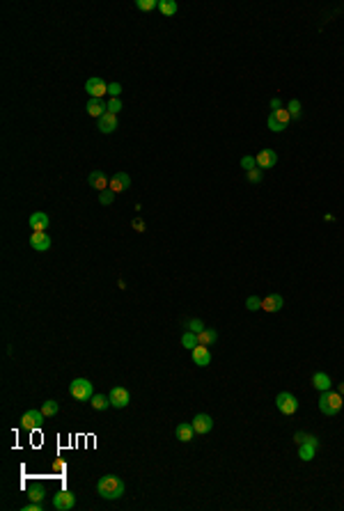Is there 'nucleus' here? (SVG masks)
<instances>
[{
    "instance_id": "22",
    "label": "nucleus",
    "mask_w": 344,
    "mask_h": 511,
    "mask_svg": "<svg viewBox=\"0 0 344 511\" xmlns=\"http://www.w3.org/2000/svg\"><path fill=\"white\" fill-rule=\"evenodd\" d=\"M216 340H218L216 328H204L202 332H198V344H202V346H211V344H216Z\"/></svg>"
},
{
    "instance_id": "4",
    "label": "nucleus",
    "mask_w": 344,
    "mask_h": 511,
    "mask_svg": "<svg viewBox=\"0 0 344 511\" xmlns=\"http://www.w3.org/2000/svg\"><path fill=\"white\" fill-rule=\"evenodd\" d=\"M289 120H292V115H289L287 108H280V110H271V115H269V120H266V126L273 131V133H282V131L287 129Z\"/></svg>"
},
{
    "instance_id": "31",
    "label": "nucleus",
    "mask_w": 344,
    "mask_h": 511,
    "mask_svg": "<svg viewBox=\"0 0 344 511\" xmlns=\"http://www.w3.org/2000/svg\"><path fill=\"white\" fill-rule=\"evenodd\" d=\"M241 168H243L245 172H250V170L257 168V161H255V156H243V159H241Z\"/></svg>"
},
{
    "instance_id": "14",
    "label": "nucleus",
    "mask_w": 344,
    "mask_h": 511,
    "mask_svg": "<svg viewBox=\"0 0 344 511\" xmlns=\"http://www.w3.org/2000/svg\"><path fill=\"white\" fill-rule=\"evenodd\" d=\"M284 305V298L280 293H269L266 298H262V312H280Z\"/></svg>"
},
{
    "instance_id": "7",
    "label": "nucleus",
    "mask_w": 344,
    "mask_h": 511,
    "mask_svg": "<svg viewBox=\"0 0 344 511\" xmlns=\"http://www.w3.org/2000/svg\"><path fill=\"white\" fill-rule=\"evenodd\" d=\"M85 92L90 94V99H103V96L108 94V85L103 78L92 76V78H87V83H85Z\"/></svg>"
},
{
    "instance_id": "8",
    "label": "nucleus",
    "mask_w": 344,
    "mask_h": 511,
    "mask_svg": "<svg viewBox=\"0 0 344 511\" xmlns=\"http://www.w3.org/2000/svg\"><path fill=\"white\" fill-rule=\"evenodd\" d=\"M53 507L58 511H69L76 507V495L71 490H60V493L53 495Z\"/></svg>"
},
{
    "instance_id": "42",
    "label": "nucleus",
    "mask_w": 344,
    "mask_h": 511,
    "mask_svg": "<svg viewBox=\"0 0 344 511\" xmlns=\"http://www.w3.org/2000/svg\"><path fill=\"white\" fill-rule=\"evenodd\" d=\"M133 227L138 229V232H145V223H140V218H138L136 223H133Z\"/></svg>"
},
{
    "instance_id": "20",
    "label": "nucleus",
    "mask_w": 344,
    "mask_h": 511,
    "mask_svg": "<svg viewBox=\"0 0 344 511\" xmlns=\"http://www.w3.org/2000/svg\"><path fill=\"white\" fill-rule=\"evenodd\" d=\"M85 110H87V115L97 117V120L108 112L106 110V101H103V99H87V108H85Z\"/></svg>"
},
{
    "instance_id": "39",
    "label": "nucleus",
    "mask_w": 344,
    "mask_h": 511,
    "mask_svg": "<svg viewBox=\"0 0 344 511\" xmlns=\"http://www.w3.org/2000/svg\"><path fill=\"white\" fill-rule=\"evenodd\" d=\"M23 511H44V504L42 502H30L23 507Z\"/></svg>"
},
{
    "instance_id": "11",
    "label": "nucleus",
    "mask_w": 344,
    "mask_h": 511,
    "mask_svg": "<svg viewBox=\"0 0 344 511\" xmlns=\"http://www.w3.org/2000/svg\"><path fill=\"white\" fill-rule=\"evenodd\" d=\"M255 161H257L259 170H271L273 165L278 163V154H275L273 149H262L257 156H255Z\"/></svg>"
},
{
    "instance_id": "36",
    "label": "nucleus",
    "mask_w": 344,
    "mask_h": 511,
    "mask_svg": "<svg viewBox=\"0 0 344 511\" xmlns=\"http://www.w3.org/2000/svg\"><path fill=\"white\" fill-rule=\"evenodd\" d=\"M106 110L112 112V115H117V112L122 110V101H120V99H110V101L106 103Z\"/></svg>"
},
{
    "instance_id": "19",
    "label": "nucleus",
    "mask_w": 344,
    "mask_h": 511,
    "mask_svg": "<svg viewBox=\"0 0 344 511\" xmlns=\"http://www.w3.org/2000/svg\"><path fill=\"white\" fill-rule=\"evenodd\" d=\"M175 436H177V440H181V443H190V440L195 438L193 424H188V422H181V424L175 429Z\"/></svg>"
},
{
    "instance_id": "21",
    "label": "nucleus",
    "mask_w": 344,
    "mask_h": 511,
    "mask_svg": "<svg viewBox=\"0 0 344 511\" xmlns=\"http://www.w3.org/2000/svg\"><path fill=\"white\" fill-rule=\"evenodd\" d=\"M312 385L317 387L319 392H326V390H331L333 387V381H331V376H328L326 371H317V374L312 376Z\"/></svg>"
},
{
    "instance_id": "37",
    "label": "nucleus",
    "mask_w": 344,
    "mask_h": 511,
    "mask_svg": "<svg viewBox=\"0 0 344 511\" xmlns=\"http://www.w3.org/2000/svg\"><path fill=\"white\" fill-rule=\"evenodd\" d=\"M186 328H188V330H193V332H202L204 330V323L200 321V319H190V321L186 323Z\"/></svg>"
},
{
    "instance_id": "24",
    "label": "nucleus",
    "mask_w": 344,
    "mask_h": 511,
    "mask_svg": "<svg viewBox=\"0 0 344 511\" xmlns=\"http://www.w3.org/2000/svg\"><path fill=\"white\" fill-rule=\"evenodd\" d=\"M159 9H161V14H165V16H175L177 9H179V5H177L175 0H159Z\"/></svg>"
},
{
    "instance_id": "9",
    "label": "nucleus",
    "mask_w": 344,
    "mask_h": 511,
    "mask_svg": "<svg viewBox=\"0 0 344 511\" xmlns=\"http://www.w3.org/2000/svg\"><path fill=\"white\" fill-rule=\"evenodd\" d=\"M108 399H110L112 408H126V406H129V401H131V395H129V390H126V387L117 385V387H112V390H110Z\"/></svg>"
},
{
    "instance_id": "16",
    "label": "nucleus",
    "mask_w": 344,
    "mask_h": 511,
    "mask_svg": "<svg viewBox=\"0 0 344 511\" xmlns=\"http://www.w3.org/2000/svg\"><path fill=\"white\" fill-rule=\"evenodd\" d=\"M131 186V176L126 174V172H117V174L110 176V186L108 188L112 190V193H122V190H126Z\"/></svg>"
},
{
    "instance_id": "26",
    "label": "nucleus",
    "mask_w": 344,
    "mask_h": 511,
    "mask_svg": "<svg viewBox=\"0 0 344 511\" xmlns=\"http://www.w3.org/2000/svg\"><path fill=\"white\" fill-rule=\"evenodd\" d=\"M90 404H92V408H94V410H106L108 406H110V399H106L103 395H94L90 399Z\"/></svg>"
},
{
    "instance_id": "38",
    "label": "nucleus",
    "mask_w": 344,
    "mask_h": 511,
    "mask_svg": "<svg viewBox=\"0 0 344 511\" xmlns=\"http://www.w3.org/2000/svg\"><path fill=\"white\" fill-rule=\"evenodd\" d=\"M308 438H310V434H303V431H296V434H294V440H296V445L308 443Z\"/></svg>"
},
{
    "instance_id": "17",
    "label": "nucleus",
    "mask_w": 344,
    "mask_h": 511,
    "mask_svg": "<svg viewBox=\"0 0 344 511\" xmlns=\"http://www.w3.org/2000/svg\"><path fill=\"white\" fill-rule=\"evenodd\" d=\"M30 248L37 250V252H46L51 248V237L46 232H32L30 237Z\"/></svg>"
},
{
    "instance_id": "28",
    "label": "nucleus",
    "mask_w": 344,
    "mask_h": 511,
    "mask_svg": "<svg viewBox=\"0 0 344 511\" xmlns=\"http://www.w3.org/2000/svg\"><path fill=\"white\" fill-rule=\"evenodd\" d=\"M28 498H30V502H42V500L46 498V493H44L42 486H30V488H28Z\"/></svg>"
},
{
    "instance_id": "10",
    "label": "nucleus",
    "mask_w": 344,
    "mask_h": 511,
    "mask_svg": "<svg viewBox=\"0 0 344 511\" xmlns=\"http://www.w3.org/2000/svg\"><path fill=\"white\" fill-rule=\"evenodd\" d=\"M193 429H195V434L198 436H202V434H209L211 429H214V420H211V415H206V412H198V415L193 417Z\"/></svg>"
},
{
    "instance_id": "29",
    "label": "nucleus",
    "mask_w": 344,
    "mask_h": 511,
    "mask_svg": "<svg viewBox=\"0 0 344 511\" xmlns=\"http://www.w3.org/2000/svg\"><path fill=\"white\" fill-rule=\"evenodd\" d=\"M136 7L142 12H151V9H159V0H136Z\"/></svg>"
},
{
    "instance_id": "15",
    "label": "nucleus",
    "mask_w": 344,
    "mask_h": 511,
    "mask_svg": "<svg viewBox=\"0 0 344 511\" xmlns=\"http://www.w3.org/2000/svg\"><path fill=\"white\" fill-rule=\"evenodd\" d=\"M97 129L101 131V133H115L117 129V115H112V112H106V115H101L99 120H97Z\"/></svg>"
},
{
    "instance_id": "1",
    "label": "nucleus",
    "mask_w": 344,
    "mask_h": 511,
    "mask_svg": "<svg viewBox=\"0 0 344 511\" xmlns=\"http://www.w3.org/2000/svg\"><path fill=\"white\" fill-rule=\"evenodd\" d=\"M97 493L103 500H120L124 495V481L115 477V475H106V477L97 481Z\"/></svg>"
},
{
    "instance_id": "13",
    "label": "nucleus",
    "mask_w": 344,
    "mask_h": 511,
    "mask_svg": "<svg viewBox=\"0 0 344 511\" xmlns=\"http://www.w3.org/2000/svg\"><path fill=\"white\" fill-rule=\"evenodd\" d=\"M87 184H90L94 190H99V193H101V190H108V186H110V179H108V176L103 174L101 170H92L90 176H87Z\"/></svg>"
},
{
    "instance_id": "32",
    "label": "nucleus",
    "mask_w": 344,
    "mask_h": 511,
    "mask_svg": "<svg viewBox=\"0 0 344 511\" xmlns=\"http://www.w3.org/2000/svg\"><path fill=\"white\" fill-rule=\"evenodd\" d=\"M112 200H115V193H112L110 188H108V190H101V193H99V202H101L103 206L112 204Z\"/></svg>"
},
{
    "instance_id": "2",
    "label": "nucleus",
    "mask_w": 344,
    "mask_h": 511,
    "mask_svg": "<svg viewBox=\"0 0 344 511\" xmlns=\"http://www.w3.org/2000/svg\"><path fill=\"white\" fill-rule=\"evenodd\" d=\"M344 406V399L340 392H333V390H326L321 392V397H319V410L323 412V415H337V412L342 410Z\"/></svg>"
},
{
    "instance_id": "23",
    "label": "nucleus",
    "mask_w": 344,
    "mask_h": 511,
    "mask_svg": "<svg viewBox=\"0 0 344 511\" xmlns=\"http://www.w3.org/2000/svg\"><path fill=\"white\" fill-rule=\"evenodd\" d=\"M314 454H317V445H312V443L298 445V459L301 461H312Z\"/></svg>"
},
{
    "instance_id": "30",
    "label": "nucleus",
    "mask_w": 344,
    "mask_h": 511,
    "mask_svg": "<svg viewBox=\"0 0 344 511\" xmlns=\"http://www.w3.org/2000/svg\"><path fill=\"white\" fill-rule=\"evenodd\" d=\"M287 110H289V115H292V120H298V117H301V101L292 99L287 106Z\"/></svg>"
},
{
    "instance_id": "41",
    "label": "nucleus",
    "mask_w": 344,
    "mask_h": 511,
    "mask_svg": "<svg viewBox=\"0 0 344 511\" xmlns=\"http://www.w3.org/2000/svg\"><path fill=\"white\" fill-rule=\"evenodd\" d=\"M269 106H271L273 110H280V108H282V101H280L278 96H273V99H271V103H269Z\"/></svg>"
},
{
    "instance_id": "5",
    "label": "nucleus",
    "mask_w": 344,
    "mask_h": 511,
    "mask_svg": "<svg viewBox=\"0 0 344 511\" xmlns=\"http://www.w3.org/2000/svg\"><path fill=\"white\" fill-rule=\"evenodd\" d=\"M44 420H46V415L42 412V408H30V410H26L23 412V417H21V426L26 431H39L44 426Z\"/></svg>"
},
{
    "instance_id": "12",
    "label": "nucleus",
    "mask_w": 344,
    "mask_h": 511,
    "mask_svg": "<svg viewBox=\"0 0 344 511\" xmlns=\"http://www.w3.org/2000/svg\"><path fill=\"white\" fill-rule=\"evenodd\" d=\"M30 229L32 232H46L48 227H51V218H48L44 211H34V213L30 215Z\"/></svg>"
},
{
    "instance_id": "43",
    "label": "nucleus",
    "mask_w": 344,
    "mask_h": 511,
    "mask_svg": "<svg viewBox=\"0 0 344 511\" xmlns=\"http://www.w3.org/2000/svg\"><path fill=\"white\" fill-rule=\"evenodd\" d=\"M337 392H340V395H344V381L340 383V385H337Z\"/></svg>"
},
{
    "instance_id": "27",
    "label": "nucleus",
    "mask_w": 344,
    "mask_h": 511,
    "mask_svg": "<svg viewBox=\"0 0 344 511\" xmlns=\"http://www.w3.org/2000/svg\"><path fill=\"white\" fill-rule=\"evenodd\" d=\"M58 410H60V406H58V401H53V399H48V401H44V404H42V412L46 417L58 415Z\"/></svg>"
},
{
    "instance_id": "6",
    "label": "nucleus",
    "mask_w": 344,
    "mask_h": 511,
    "mask_svg": "<svg viewBox=\"0 0 344 511\" xmlns=\"http://www.w3.org/2000/svg\"><path fill=\"white\" fill-rule=\"evenodd\" d=\"M275 406H278V410L282 412V415H294V412L298 410V399L292 392H280V395L275 397Z\"/></svg>"
},
{
    "instance_id": "34",
    "label": "nucleus",
    "mask_w": 344,
    "mask_h": 511,
    "mask_svg": "<svg viewBox=\"0 0 344 511\" xmlns=\"http://www.w3.org/2000/svg\"><path fill=\"white\" fill-rule=\"evenodd\" d=\"M245 309H250V312H255V309H262V298L250 296L248 301H245Z\"/></svg>"
},
{
    "instance_id": "18",
    "label": "nucleus",
    "mask_w": 344,
    "mask_h": 511,
    "mask_svg": "<svg viewBox=\"0 0 344 511\" xmlns=\"http://www.w3.org/2000/svg\"><path fill=\"white\" fill-rule=\"evenodd\" d=\"M190 356H193V362L198 367H209L211 365V353H209V348L206 346H202V344H198V346L190 351Z\"/></svg>"
},
{
    "instance_id": "33",
    "label": "nucleus",
    "mask_w": 344,
    "mask_h": 511,
    "mask_svg": "<svg viewBox=\"0 0 344 511\" xmlns=\"http://www.w3.org/2000/svg\"><path fill=\"white\" fill-rule=\"evenodd\" d=\"M120 94H122L120 83H108V96H110V99H120Z\"/></svg>"
},
{
    "instance_id": "25",
    "label": "nucleus",
    "mask_w": 344,
    "mask_h": 511,
    "mask_svg": "<svg viewBox=\"0 0 344 511\" xmlns=\"http://www.w3.org/2000/svg\"><path fill=\"white\" fill-rule=\"evenodd\" d=\"M181 346H184V348H190V351H193V348L198 346V332L186 330L184 335H181Z\"/></svg>"
},
{
    "instance_id": "35",
    "label": "nucleus",
    "mask_w": 344,
    "mask_h": 511,
    "mask_svg": "<svg viewBox=\"0 0 344 511\" xmlns=\"http://www.w3.org/2000/svg\"><path fill=\"white\" fill-rule=\"evenodd\" d=\"M245 176H248V181H250V184H262V170H259V168H255V170L245 172Z\"/></svg>"
},
{
    "instance_id": "3",
    "label": "nucleus",
    "mask_w": 344,
    "mask_h": 511,
    "mask_svg": "<svg viewBox=\"0 0 344 511\" xmlns=\"http://www.w3.org/2000/svg\"><path fill=\"white\" fill-rule=\"evenodd\" d=\"M69 392H71L73 399L83 401V404L94 397V387H92V383L87 381V378H73V381L69 383Z\"/></svg>"
},
{
    "instance_id": "40",
    "label": "nucleus",
    "mask_w": 344,
    "mask_h": 511,
    "mask_svg": "<svg viewBox=\"0 0 344 511\" xmlns=\"http://www.w3.org/2000/svg\"><path fill=\"white\" fill-rule=\"evenodd\" d=\"M65 470H67L65 461H55V465H53V473H65Z\"/></svg>"
}]
</instances>
